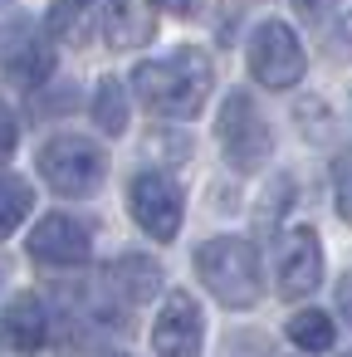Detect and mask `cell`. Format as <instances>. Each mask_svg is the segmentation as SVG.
<instances>
[{
  "label": "cell",
  "instance_id": "obj_1",
  "mask_svg": "<svg viewBox=\"0 0 352 357\" xmlns=\"http://www.w3.org/2000/svg\"><path fill=\"white\" fill-rule=\"evenodd\" d=\"M215 89V69L201 50L181 45L167 59H147L132 69V93L162 118H196Z\"/></svg>",
  "mask_w": 352,
  "mask_h": 357
},
{
  "label": "cell",
  "instance_id": "obj_2",
  "mask_svg": "<svg viewBox=\"0 0 352 357\" xmlns=\"http://www.w3.org/2000/svg\"><path fill=\"white\" fill-rule=\"evenodd\" d=\"M196 274L201 284L225 303V308H254L264 294V274H259V250L240 235H215L196 250Z\"/></svg>",
  "mask_w": 352,
  "mask_h": 357
},
{
  "label": "cell",
  "instance_id": "obj_3",
  "mask_svg": "<svg viewBox=\"0 0 352 357\" xmlns=\"http://www.w3.org/2000/svg\"><path fill=\"white\" fill-rule=\"evenodd\" d=\"M215 137H220V152L235 172H259L274 152V137H269V123L264 113L254 108L250 93H225L220 103V118H215Z\"/></svg>",
  "mask_w": 352,
  "mask_h": 357
},
{
  "label": "cell",
  "instance_id": "obj_4",
  "mask_svg": "<svg viewBox=\"0 0 352 357\" xmlns=\"http://www.w3.org/2000/svg\"><path fill=\"white\" fill-rule=\"evenodd\" d=\"M40 176L59 196H93L108 176V152L89 137H54L40 147Z\"/></svg>",
  "mask_w": 352,
  "mask_h": 357
},
{
  "label": "cell",
  "instance_id": "obj_5",
  "mask_svg": "<svg viewBox=\"0 0 352 357\" xmlns=\"http://www.w3.org/2000/svg\"><path fill=\"white\" fill-rule=\"evenodd\" d=\"M54 35L35 20H15L0 40V74H6L15 89H45L54 79Z\"/></svg>",
  "mask_w": 352,
  "mask_h": 357
},
{
  "label": "cell",
  "instance_id": "obj_6",
  "mask_svg": "<svg viewBox=\"0 0 352 357\" xmlns=\"http://www.w3.org/2000/svg\"><path fill=\"white\" fill-rule=\"evenodd\" d=\"M128 211H132V220L152 235V240H176V230H181V211H186V201H181V186L167 176V172H137L132 176V186H128Z\"/></svg>",
  "mask_w": 352,
  "mask_h": 357
},
{
  "label": "cell",
  "instance_id": "obj_7",
  "mask_svg": "<svg viewBox=\"0 0 352 357\" xmlns=\"http://www.w3.org/2000/svg\"><path fill=\"white\" fill-rule=\"evenodd\" d=\"M250 74L264 89H293L303 79V45L284 20H264L250 35Z\"/></svg>",
  "mask_w": 352,
  "mask_h": 357
},
{
  "label": "cell",
  "instance_id": "obj_8",
  "mask_svg": "<svg viewBox=\"0 0 352 357\" xmlns=\"http://www.w3.org/2000/svg\"><path fill=\"white\" fill-rule=\"evenodd\" d=\"M89 255H93L89 225L74 220V215H64V211L45 215V220L30 230V259H35V264H49V269H79V264H89Z\"/></svg>",
  "mask_w": 352,
  "mask_h": 357
},
{
  "label": "cell",
  "instance_id": "obj_9",
  "mask_svg": "<svg viewBox=\"0 0 352 357\" xmlns=\"http://www.w3.org/2000/svg\"><path fill=\"white\" fill-rule=\"evenodd\" d=\"M323 279V245H318V230L308 225H293L284 240H279V294L284 298H308Z\"/></svg>",
  "mask_w": 352,
  "mask_h": 357
},
{
  "label": "cell",
  "instance_id": "obj_10",
  "mask_svg": "<svg viewBox=\"0 0 352 357\" xmlns=\"http://www.w3.org/2000/svg\"><path fill=\"white\" fill-rule=\"evenodd\" d=\"M201 337H206V323H201V308L191 294H167L157 323H152V347L162 357H201Z\"/></svg>",
  "mask_w": 352,
  "mask_h": 357
},
{
  "label": "cell",
  "instance_id": "obj_11",
  "mask_svg": "<svg viewBox=\"0 0 352 357\" xmlns=\"http://www.w3.org/2000/svg\"><path fill=\"white\" fill-rule=\"evenodd\" d=\"M157 35V0H108L103 6V45L142 50Z\"/></svg>",
  "mask_w": 352,
  "mask_h": 357
},
{
  "label": "cell",
  "instance_id": "obj_12",
  "mask_svg": "<svg viewBox=\"0 0 352 357\" xmlns=\"http://www.w3.org/2000/svg\"><path fill=\"white\" fill-rule=\"evenodd\" d=\"M0 337H6L15 352L35 357L49 342V313L40 303V294H15L6 308H0Z\"/></svg>",
  "mask_w": 352,
  "mask_h": 357
},
{
  "label": "cell",
  "instance_id": "obj_13",
  "mask_svg": "<svg viewBox=\"0 0 352 357\" xmlns=\"http://www.w3.org/2000/svg\"><path fill=\"white\" fill-rule=\"evenodd\" d=\"M103 284L118 294V303H147V298L162 289V269H157V259H147V255H123V259L108 269Z\"/></svg>",
  "mask_w": 352,
  "mask_h": 357
},
{
  "label": "cell",
  "instance_id": "obj_14",
  "mask_svg": "<svg viewBox=\"0 0 352 357\" xmlns=\"http://www.w3.org/2000/svg\"><path fill=\"white\" fill-rule=\"evenodd\" d=\"M332 337H337V328H332V318L318 313V308H303V313L289 318V342H293L298 352H328Z\"/></svg>",
  "mask_w": 352,
  "mask_h": 357
},
{
  "label": "cell",
  "instance_id": "obj_15",
  "mask_svg": "<svg viewBox=\"0 0 352 357\" xmlns=\"http://www.w3.org/2000/svg\"><path fill=\"white\" fill-rule=\"evenodd\" d=\"M93 123H98L108 137L128 132V89H123L118 79H103V84L93 89Z\"/></svg>",
  "mask_w": 352,
  "mask_h": 357
},
{
  "label": "cell",
  "instance_id": "obj_16",
  "mask_svg": "<svg viewBox=\"0 0 352 357\" xmlns=\"http://www.w3.org/2000/svg\"><path fill=\"white\" fill-rule=\"evenodd\" d=\"M30 206H35L30 181H20V176H0V240H10V235L20 230V220L30 215Z\"/></svg>",
  "mask_w": 352,
  "mask_h": 357
},
{
  "label": "cell",
  "instance_id": "obj_17",
  "mask_svg": "<svg viewBox=\"0 0 352 357\" xmlns=\"http://www.w3.org/2000/svg\"><path fill=\"white\" fill-rule=\"evenodd\" d=\"M332 201H337V215L352 225V147L337 152V162H332Z\"/></svg>",
  "mask_w": 352,
  "mask_h": 357
},
{
  "label": "cell",
  "instance_id": "obj_18",
  "mask_svg": "<svg viewBox=\"0 0 352 357\" xmlns=\"http://www.w3.org/2000/svg\"><path fill=\"white\" fill-rule=\"evenodd\" d=\"M93 6V0H49V15H45V30L49 35H69L79 20H84V10Z\"/></svg>",
  "mask_w": 352,
  "mask_h": 357
},
{
  "label": "cell",
  "instance_id": "obj_19",
  "mask_svg": "<svg viewBox=\"0 0 352 357\" xmlns=\"http://www.w3.org/2000/svg\"><path fill=\"white\" fill-rule=\"evenodd\" d=\"M15 147H20V123H15V113L6 103H0V162H10Z\"/></svg>",
  "mask_w": 352,
  "mask_h": 357
},
{
  "label": "cell",
  "instance_id": "obj_20",
  "mask_svg": "<svg viewBox=\"0 0 352 357\" xmlns=\"http://www.w3.org/2000/svg\"><path fill=\"white\" fill-rule=\"evenodd\" d=\"M293 6H298V15H303V20H323V15L337 6V0H293Z\"/></svg>",
  "mask_w": 352,
  "mask_h": 357
},
{
  "label": "cell",
  "instance_id": "obj_21",
  "mask_svg": "<svg viewBox=\"0 0 352 357\" xmlns=\"http://www.w3.org/2000/svg\"><path fill=\"white\" fill-rule=\"evenodd\" d=\"M162 10H171V15H191L196 10V0H157Z\"/></svg>",
  "mask_w": 352,
  "mask_h": 357
},
{
  "label": "cell",
  "instance_id": "obj_22",
  "mask_svg": "<svg viewBox=\"0 0 352 357\" xmlns=\"http://www.w3.org/2000/svg\"><path fill=\"white\" fill-rule=\"evenodd\" d=\"M337 298H342V313H347V323H352V274L342 279V289H337Z\"/></svg>",
  "mask_w": 352,
  "mask_h": 357
},
{
  "label": "cell",
  "instance_id": "obj_23",
  "mask_svg": "<svg viewBox=\"0 0 352 357\" xmlns=\"http://www.w3.org/2000/svg\"><path fill=\"white\" fill-rule=\"evenodd\" d=\"M342 357H352V352H342Z\"/></svg>",
  "mask_w": 352,
  "mask_h": 357
},
{
  "label": "cell",
  "instance_id": "obj_24",
  "mask_svg": "<svg viewBox=\"0 0 352 357\" xmlns=\"http://www.w3.org/2000/svg\"><path fill=\"white\" fill-rule=\"evenodd\" d=\"M113 357H123V352H113Z\"/></svg>",
  "mask_w": 352,
  "mask_h": 357
}]
</instances>
